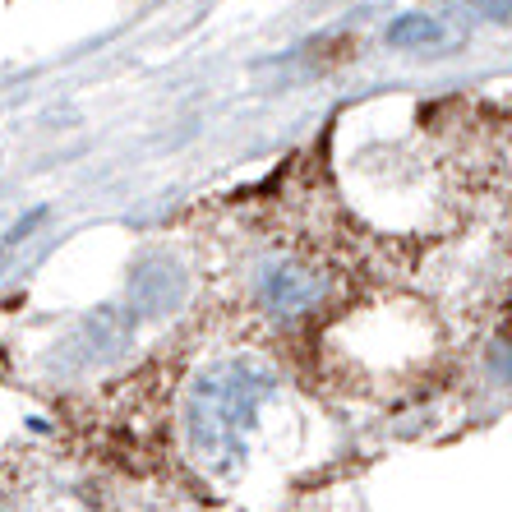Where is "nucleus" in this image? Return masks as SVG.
Returning a JSON list of instances; mask_svg holds the SVG:
<instances>
[{
	"label": "nucleus",
	"mask_w": 512,
	"mask_h": 512,
	"mask_svg": "<svg viewBox=\"0 0 512 512\" xmlns=\"http://www.w3.org/2000/svg\"><path fill=\"white\" fill-rule=\"evenodd\" d=\"M277 374L259 356L217 360L194 379L185 402L190 453L213 476H240L250 462V434L259 429V411L273 402Z\"/></svg>",
	"instance_id": "obj_1"
},
{
	"label": "nucleus",
	"mask_w": 512,
	"mask_h": 512,
	"mask_svg": "<svg viewBox=\"0 0 512 512\" xmlns=\"http://www.w3.org/2000/svg\"><path fill=\"white\" fill-rule=\"evenodd\" d=\"M254 291H259V305L268 314H277V319H296V314H310L314 305H319L323 291H328V282H323V273H314L310 263L273 259V263H263L259 268Z\"/></svg>",
	"instance_id": "obj_2"
},
{
	"label": "nucleus",
	"mask_w": 512,
	"mask_h": 512,
	"mask_svg": "<svg viewBox=\"0 0 512 512\" xmlns=\"http://www.w3.org/2000/svg\"><path fill=\"white\" fill-rule=\"evenodd\" d=\"M190 282H185V268H180L171 254H148V259L134 263L130 277V305L139 319H162L185 300Z\"/></svg>",
	"instance_id": "obj_3"
},
{
	"label": "nucleus",
	"mask_w": 512,
	"mask_h": 512,
	"mask_svg": "<svg viewBox=\"0 0 512 512\" xmlns=\"http://www.w3.org/2000/svg\"><path fill=\"white\" fill-rule=\"evenodd\" d=\"M457 42H462V33L453 24L434 19V14H402V19L388 24V47L397 51H448Z\"/></svg>",
	"instance_id": "obj_4"
}]
</instances>
